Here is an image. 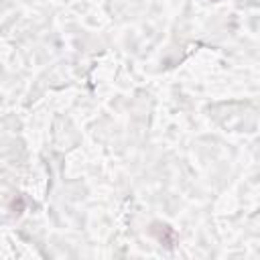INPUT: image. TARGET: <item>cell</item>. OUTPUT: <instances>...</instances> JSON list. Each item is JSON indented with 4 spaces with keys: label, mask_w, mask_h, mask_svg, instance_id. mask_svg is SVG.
<instances>
[{
    "label": "cell",
    "mask_w": 260,
    "mask_h": 260,
    "mask_svg": "<svg viewBox=\"0 0 260 260\" xmlns=\"http://www.w3.org/2000/svg\"><path fill=\"white\" fill-rule=\"evenodd\" d=\"M152 234L158 238V242H162L167 248L173 246L175 242V232L167 225V223H152Z\"/></svg>",
    "instance_id": "cell-1"
}]
</instances>
